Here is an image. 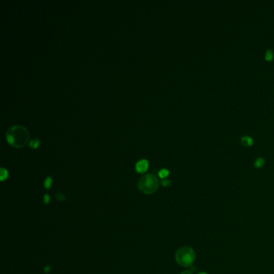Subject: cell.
<instances>
[{"label":"cell","instance_id":"cell-1","mask_svg":"<svg viewBox=\"0 0 274 274\" xmlns=\"http://www.w3.org/2000/svg\"><path fill=\"white\" fill-rule=\"evenodd\" d=\"M7 140L15 148L23 147L28 140L29 134L27 130L22 126H11L7 132Z\"/></svg>","mask_w":274,"mask_h":274},{"label":"cell","instance_id":"cell-2","mask_svg":"<svg viewBox=\"0 0 274 274\" xmlns=\"http://www.w3.org/2000/svg\"><path fill=\"white\" fill-rule=\"evenodd\" d=\"M177 263L183 267H191L195 260V252L192 248L183 246L179 248L175 253Z\"/></svg>","mask_w":274,"mask_h":274},{"label":"cell","instance_id":"cell-3","mask_svg":"<svg viewBox=\"0 0 274 274\" xmlns=\"http://www.w3.org/2000/svg\"><path fill=\"white\" fill-rule=\"evenodd\" d=\"M138 187L142 193L146 195L152 194L157 191L158 187V180L154 175H146L138 179Z\"/></svg>","mask_w":274,"mask_h":274},{"label":"cell","instance_id":"cell-4","mask_svg":"<svg viewBox=\"0 0 274 274\" xmlns=\"http://www.w3.org/2000/svg\"><path fill=\"white\" fill-rule=\"evenodd\" d=\"M149 167V162L146 159H141L136 163V171L139 173H144L147 171Z\"/></svg>","mask_w":274,"mask_h":274},{"label":"cell","instance_id":"cell-5","mask_svg":"<svg viewBox=\"0 0 274 274\" xmlns=\"http://www.w3.org/2000/svg\"><path fill=\"white\" fill-rule=\"evenodd\" d=\"M240 142H241L243 146H247V147L252 146V145H253V142H254L253 139H252L250 136H243L242 138H240Z\"/></svg>","mask_w":274,"mask_h":274},{"label":"cell","instance_id":"cell-6","mask_svg":"<svg viewBox=\"0 0 274 274\" xmlns=\"http://www.w3.org/2000/svg\"><path fill=\"white\" fill-rule=\"evenodd\" d=\"M273 57H274L273 52L271 49L266 50V52H265V60H266V61H271V60H273Z\"/></svg>","mask_w":274,"mask_h":274},{"label":"cell","instance_id":"cell-7","mask_svg":"<svg viewBox=\"0 0 274 274\" xmlns=\"http://www.w3.org/2000/svg\"><path fill=\"white\" fill-rule=\"evenodd\" d=\"M265 159H264L263 158L260 157L256 159V161L254 162V166H255L256 168H261L262 166L265 165Z\"/></svg>","mask_w":274,"mask_h":274},{"label":"cell","instance_id":"cell-8","mask_svg":"<svg viewBox=\"0 0 274 274\" xmlns=\"http://www.w3.org/2000/svg\"><path fill=\"white\" fill-rule=\"evenodd\" d=\"M8 177V171L7 170H6L3 167H1V175H0V179L2 181H3L6 179H7Z\"/></svg>","mask_w":274,"mask_h":274},{"label":"cell","instance_id":"cell-9","mask_svg":"<svg viewBox=\"0 0 274 274\" xmlns=\"http://www.w3.org/2000/svg\"><path fill=\"white\" fill-rule=\"evenodd\" d=\"M169 175V171L167 169H162L158 171V176L162 179H166V177Z\"/></svg>","mask_w":274,"mask_h":274},{"label":"cell","instance_id":"cell-10","mask_svg":"<svg viewBox=\"0 0 274 274\" xmlns=\"http://www.w3.org/2000/svg\"><path fill=\"white\" fill-rule=\"evenodd\" d=\"M52 177H47L46 179L44 180V187L47 189H49L52 186Z\"/></svg>","mask_w":274,"mask_h":274},{"label":"cell","instance_id":"cell-11","mask_svg":"<svg viewBox=\"0 0 274 274\" xmlns=\"http://www.w3.org/2000/svg\"><path fill=\"white\" fill-rule=\"evenodd\" d=\"M40 141L39 139H33L30 142L29 145H30V146L32 147V148L36 149L38 147V146L40 145Z\"/></svg>","mask_w":274,"mask_h":274},{"label":"cell","instance_id":"cell-12","mask_svg":"<svg viewBox=\"0 0 274 274\" xmlns=\"http://www.w3.org/2000/svg\"><path fill=\"white\" fill-rule=\"evenodd\" d=\"M56 198L58 199L59 201H60V202H62V201H64V200L65 199V196H64V195H63L62 193L56 194Z\"/></svg>","mask_w":274,"mask_h":274},{"label":"cell","instance_id":"cell-13","mask_svg":"<svg viewBox=\"0 0 274 274\" xmlns=\"http://www.w3.org/2000/svg\"><path fill=\"white\" fill-rule=\"evenodd\" d=\"M171 183V181L170 179H163L162 180V186L164 187H167V186H170Z\"/></svg>","mask_w":274,"mask_h":274},{"label":"cell","instance_id":"cell-14","mask_svg":"<svg viewBox=\"0 0 274 274\" xmlns=\"http://www.w3.org/2000/svg\"><path fill=\"white\" fill-rule=\"evenodd\" d=\"M49 201H50L49 195L46 194V195H44V203H46V204H48V203H49Z\"/></svg>","mask_w":274,"mask_h":274},{"label":"cell","instance_id":"cell-15","mask_svg":"<svg viewBox=\"0 0 274 274\" xmlns=\"http://www.w3.org/2000/svg\"><path fill=\"white\" fill-rule=\"evenodd\" d=\"M50 269H51V268H50V266H48V265H47V266H45L44 267V271L46 272V273H48L50 271Z\"/></svg>","mask_w":274,"mask_h":274},{"label":"cell","instance_id":"cell-16","mask_svg":"<svg viewBox=\"0 0 274 274\" xmlns=\"http://www.w3.org/2000/svg\"><path fill=\"white\" fill-rule=\"evenodd\" d=\"M180 274H193V273H192L191 271H187H187H183V272H182Z\"/></svg>","mask_w":274,"mask_h":274},{"label":"cell","instance_id":"cell-17","mask_svg":"<svg viewBox=\"0 0 274 274\" xmlns=\"http://www.w3.org/2000/svg\"><path fill=\"white\" fill-rule=\"evenodd\" d=\"M198 274H207L206 272H201V273H199Z\"/></svg>","mask_w":274,"mask_h":274}]
</instances>
